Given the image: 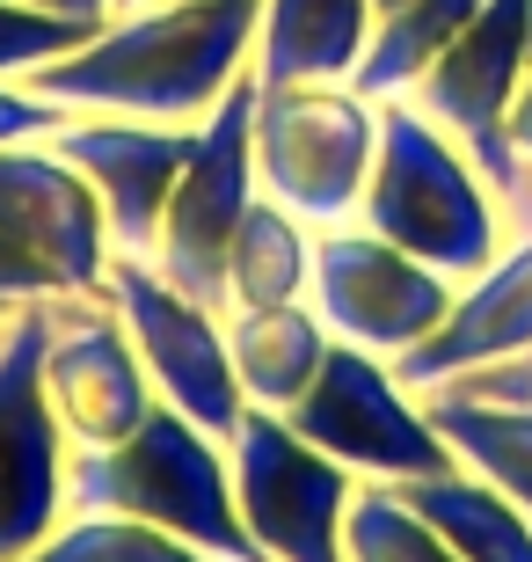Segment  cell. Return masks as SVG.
Returning a JSON list of instances; mask_svg holds the SVG:
<instances>
[{"instance_id": "cell-5", "label": "cell", "mask_w": 532, "mask_h": 562, "mask_svg": "<svg viewBox=\"0 0 532 562\" xmlns=\"http://www.w3.org/2000/svg\"><path fill=\"white\" fill-rule=\"evenodd\" d=\"M285 424L328 460H343L358 482H423L452 475L460 460L423 417V402L401 387L394 358H372L358 344H336L314 387L285 409Z\"/></svg>"}, {"instance_id": "cell-12", "label": "cell", "mask_w": 532, "mask_h": 562, "mask_svg": "<svg viewBox=\"0 0 532 562\" xmlns=\"http://www.w3.org/2000/svg\"><path fill=\"white\" fill-rule=\"evenodd\" d=\"M0 234L22 256H37L66 292H103L110 263H117L103 198L52 139L0 146Z\"/></svg>"}, {"instance_id": "cell-4", "label": "cell", "mask_w": 532, "mask_h": 562, "mask_svg": "<svg viewBox=\"0 0 532 562\" xmlns=\"http://www.w3.org/2000/svg\"><path fill=\"white\" fill-rule=\"evenodd\" d=\"M380 161V103L350 81H256V183L307 227H343Z\"/></svg>"}, {"instance_id": "cell-25", "label": "cell", "mask_w": 532, "mask_h": 562, "mask_svg": "<svg viewBox=\"0 0 532 562\" xmlns=\"http://www.w3.org/2000/svg\"><path fill=\"white\" fill-rule=\"evenodd\" d=\"M66 117H81V110H66V103H52V95H37L30 81H0V146L52 139Z\"/></svg>"}, {"instance_id": "cell-16", "label": "cell", "mask_w": 532, "mask_h": 562, "mask_svg": "<svg viewBox=\"0 0 532 562\" xmlns=\"http://www.w3.org/2000/svg\"><path fill=\"white\" fill-rule=\"evenodd\" d=\"M372 0H263L256 30V81H350L372 44Z\"/></svg>"}, {"instance_id": "cell-10", "label": "cell", "mask_w": 532, "mask_h": 562, "mask_svg": "<svg viewBox=\"0 0 532 562\" xmlns=\"http://www.w3.org/2000/svg\"><path fill=\"white\" fill-rule=\"evenodd\" d=\"M37 322H44V366H37L44 402H52L73 453H103L154 417L161 395H154L110 292H52V300H37Z\"/></svg>"}, {"instance_id": "cell-23", "label": "cell", "mask_w": 532, "mask_h": 562, "mask_svg": "<svg viewBox=\"0 0 532 562\" xmlns=\"http://www.w3.org/2000/svg\"><path fill=\"white\" fill-rule=\"evenodd\" d=\"M103 22H66L44 15V8H22V0H0V81H30L52 59H66L73 44H88Z\"/></svg>"}, {"instance_id": "cell-3", "label": "cell", "mask_w": 532, "mask_h": 562, "mask_svg": "<svg viewBox=\"0 0 532 562\" xmlns=\"http://www.w3.org/2000/svg\"><path fill=\"white\" fill-rule=\"evenodd\" d=\"M66 512H124L168 526L219 562H263L234 504V460L212 431L154 402V417L103 453H66Z\"/></svg>"}, {"instance_id": "cell-17", "label": "cell", "mask_w": 532, "mask_h": 562, "mask_svg": "<svg viewBox=\"0 0 532 562\" xmlns=\"http://www.w3.org/2000/svg\"><path fill=\"white\" fill-rule=\"evenodd\" d=\"M314 285V227L292 205H278L270 190H256V205L234 227L226 249V307H292Z\"/></svg>"}, {"instance_id": "cell-11", "label": "cell", "mask_w": 532, "mask_h": 562, "mask_svg": "<svg viewBox=\"0 0 532 562\" xmlns=\"http://www.w3.org/2000/svg\"><path fill=\"white\" fill-rule=\"evenodd\" d=\"M37 300L0 314V562L44 548L66 519V431L44 402Z\"/></svg>"}, {"instance_id": "cell-8", "label": "cell", "mask_w": 532, "mask_h": 562, "mask_svg": "<svg viewBox=\"0 0 532 562\" xmlns=\"http://www.w3.org/2000/svg\"><path fill=\"white\" fill-rule=\"evenodd\" d=\"M103 292H110V307L124 314V336H132L154 395L226 446L248 417V395L234 380V358H226V314L176 292L146 256H117Z\"/></svg>"}, {"instance_id": "cell-32", "label": "cell", "mask_w": 532, "mask_h": 562, "mask_svg": "<svg viewBox=\"0 0 532 562\" xmlns=\"http://www.w3.org/2000/svg\"><path fill=\"white\" fill-rule=\"evenodd\" d=\"M0 314H15V307H0Z\"/></svg>"}, {"instance_id": "cell-22", "label": "cell", "mask_w": 532, "mask_h": 562, "mask_svg": "<svg viewBox=\"0 0 532 562\" xmlns=\"http://www.w3.org/2000/svg\"><path fill=\"white\" fill-rule=\"evenodd\" d=\"M22 562H219V555L190 548L168 526L124 519V512H66L59 533L44 548H30Z\"/></svg>"}, {"instance_id": "cell-9", "label": "cell", "mask_w": 532, "mask_h": 562, "mask_svg": "<svg viewBox=\"0 0 532 562\" xmlns=\"http://www.w3.org/2000/svg\"><path fill=\"white\" fill-rule=\"evenodd\" d=\"M314 314L336 344H358L372 358H409L460 300V278L430 271L423 256L394 249L387 234L358 227H314Z\"/></svg>"}, {"instance_id": "cell-19", "label": "cell", "mask_w": 532, "mask_h": 562, "mask_svg": "<svg viewBox=\"0 0 532 562\" xmlns=\"http://www.w3.org/2000/svg\"><path fill=\"white\" fill-rule=\"evenodd\" d=\"M423 417L438 424V438L452 446V460L467 475L496 482L518 512H532V409H503V402H467L423 387Z\"/></svg>"}, {"instance_id": "cell-27", "label": "cell", "mask_w": 532, "mask_h": 562, "mask_svg": "<svg viewBox=\"0 0 532 562\" xmlns=\"http://www.w3.org/2000/svg\"><path fill=\"white\" fill-rule=\"evenodd\" d=\"M503 139H511V154H518V161H532V66H525V81H518V95H511Z\"/></svg>"}, {"instance_id": "cell-6", "label": "cell", "mask_w": 532, "mask_h": 562, "mask_svg": "<svg viewBox=\"0 0 532 562\" xmlns=\"http://www.w3.org/2000/svg\"><path fill=\"white\" fill-rule=\"evenodd\" d=\"M256 190L263 183H256V74H248L190 139V161L176 176V198L161 212L146 263L176 292L226 314V249H234V227L256 205Z\"/></svg>"}, {"instance_id": "cell-26", "label": "cell", "mask_w": 532, "mask_h": 562, "mask_svg": "<svg viewBox=\"0 0 532 562\" xmlns=\"http://www.w3.org/2000/svg\"><path fill=\"white\" fill-rule=\"evenodd\" d=\"M52 292H66V285L44 271L37 256H22L15 241L0 234V307H30V300H52Z\"/></svg>"}, {"instance_id": "cell-7", "label": "cell", "mask_w": 532, "mask_h": 562, "mask_svg": "<svg viewBox=\"0 0 532 562\" xmlns=\"http://www.w3.org/2000/svg\"><path fill=\"white\" fill-rule=\"evenodd\" d=\"M234 460V504L263 562H343V519L358 497V475L343 460L292 431L278 409H248L226 438Z\"/></svg>"}, {"instance_id": "cell-29", "label": "cell", "mask_w": 532, "mask_h": 562, "mask_svg": "<svg viewBox=\"0 0 532 562\" xmlns=\"http://www.w3.org/2000/svg\"><path fill=\"white\" fill-rule=\"evenodd\" d=\"M525 52H532V8H525Z\"/></svg>"}, {"instance_id": "cell-21", "label": "cell", "mask_w": 532, "mask_h": 562, "mask_svg": "<svg viewBox=\"0 0 532 562\" xmlns=\"http://www.w3.org/2000/svg\"><path fill=\"white\" fill-rule=\"evenodd\" d=\"M343 562H460V548L394 482H358L343 519Z\"/></svg>"}, {"instance_id": "cell-13", "label": "cell", "mask_w": 532, "mask_h": 562, "mask_svg": "<svg viewBox=\"0 0 532 562\" xmlns=\"http://www.w3.org/2000/svg\"><path fill=\"white\" fill-rule=\"evenodd\" d=\"M190 139H197V125H146V117H110V110H81L52 132V146L103 198V227L117 256L154 249L161 212L176 198V176L190 161Z\"/></svg>"}, {"instance_id": "cell-15", "label": "cell", "mask_w": 532, "mask_h": 562, "mask_svg": "<svg viewBox=\"0 0 532 562\" xmlns=\"http://www.w3.org/2000/svg\"><path fill=\"white\" fill-rule=\"evenodd\" d=\"M328 351H336V336L314 314V300H292V307H226V358H234V380H241L248 409H278L285 417L292 402L314 387Z\"/></svg>"}, {"instance_id": "cell-14", "label": "cell", "mask_w": 532, "mask_h": 562, "mask_svg": "<svg viewBox=\"0 0 532 562\" xmlns=\"http://www.w3.org/2000/svg\"><path fill=\"white\" fill-rule=\"evenodd\" d=\"M532 351V234L511 241L489 271L460 285L452 314L416 344L409 358H394V373L409 395L438 387V380L467 373V366H489V358H525Z\"/></svg>"}, {"instance_id": "cell-31", "label": "cell", "mask_w": 532, "mask_h": 562, "mask_svg": "<svg viewBox=\"0 0 532 562\" xmlns=\"http://www.w3.org/2000/svg\"><path fill=\"white\" fill-rule=\"evenodd\" d=\"M117 8H132V0H117Z\"/></svg>"}, {"instance_id": "cell-20", "label": "cell", "mask_w": 532, "mask_h": 562, "mask_svg": "<svg viewBox=\"0 0 532 562\" xmlns=\"http://www.w3.org/2000/svg\"><path fill=\"white\" fill-rule=\"evenodd\" d=\"M474 15H482V0H401V8H387V15L372 22V44H365V59H358V74H350V88L372 95V103L409 95Z\"/></svg>"}, {"instance_id": "cell-24", "label": "cell", "mask_w": 532, "mask_h": 562, "mask_svg": "<svg viewBox=\"0 0 532 562\" xmlns=\"http://www.w3.org/2000/svg\"><path fill=\"white\" fill-rule=\"evenodd\" d=\"M438 395H467V402L532 409V351H525V358H489V366H467V373L438 380Z\"/></svg>"}, {"instance_id": "cell-18", "label": "cell", "mask_w": 532, "mask_h": 562, "mask_svg": "<svg viewBox=\"0 0 532 562\" xmlns=\"http://www.w3.org/2000/svg\"><path fill=\"white\" fill-rule=\"evenodd\" d=\"M394 490L460 548V562H532V512H518L496 482L452 468V475L394 482Z\"/></svg>"}, {"instance_id": "cell-2", "label": "cell", "mask_w": 532, "mask_h": 562, "mask_svg": "<svg viewBox=\"0 0 532 562\" xmlns=\"http://www.w3.org/2000/svg\"><path fill=\"white\" fill-rule=\"evenodd\" d=\"M358 227L387 234L394 249L423 256L430 271L460 278V285H474L511 249V220L496 205V190L482 183V168L409 95L380 103V161H372Z\"/></svg>"}, {"instance_id": "cell-1", "label": "cell", "mask_w": 532, "mask_h": 562, "mask_svg": "<svg viewBox=\"0 0 532 562\" xmlns=\"http://www.w3.org/2000/svg\"><path fill=\"white\" fill-rule=\"evenodd\" d=\"M263 0H132L66 59L30 74L37 95L66 110H110L146 125H205L256 74Z\"/></svg>"}, {"instance_id": "cell-28", "label": "cell", "mask_w": 532, "mask_h": 562, "mask_svg": "<svg viewBox=\"0 0 532 562\" xmlns=\"http://www.w3.org/2000/svg\"><path fill=\"white\" fill-rule=\"evenodd\" d=\"M22 8H44V15H66V22H110L117 0H22Z\"/></svg>"}, {"instance_id": "cell-30", "label": "cell", "mask_w": 532, "mask_h": 562, "mask_svg": "<svg viewBox=\"0 0 532 562\" xmlns=\"http://www.w3.org/2000/svg\"><path fill=\"white\" fill-rule=\"evenodd\" d=\"M372 8H380V15H387V8H401V0H372Z\"/></svg>"}]
</instances>
